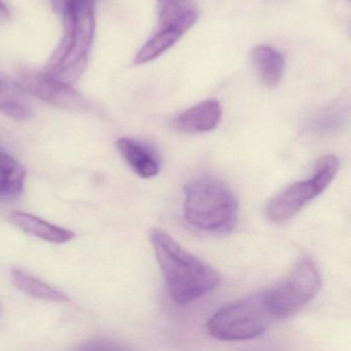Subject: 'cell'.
I'll use <instances>...</instances> for the list:
<instances>
[{
  "instance_id": "obj_6",
  "label": "cell",
  "mask_w": 351,
  "mask_h": 351,
  "mask_svg": "<svg viewBox=\"0 0 351 351\" xmlns=\"http://www.w3.org/2000/svg\"><path fill=\"white\" fill-rule=\"evenodd\" d=\"M340 161L334 155H326L315 163L313 176L295 182L271 199L266 215L274 223H282L295 217L310 201L317 198L328 189L338 173Z\"/></svg>"
},
{
  "instance_id": "obj_5",
  "label": "cell",
  "mask_w": 351,
  "mask_h": 351,
  "mask_svg": "<svg viewBox=\"0 0 351 351\" xmlns=\"http://www.w3.org/2000/svg\"><path fill=\"white\" fill-rule=\"evenodd\" d=\"M320 287L322 276L315 263L308 256H302L283 280L263 293L272 317L282 319L310 303Z\"/></svg>"
},
{
  "instance_id": "obj_4",
  "label": "cell",
  "mask_w": 351,
  "mask_h": 351,
  "mask_svg": "<svg viewBox=\"0 0 351 351\" xmlns=\"http://www.w3.org/2000/svg\"><path fill=\"white\" fill-rule=\"evenodd\" d=\"M272 320L274 318L262 291L217 310L206 328L208 334L217 340L236 342L252 340L264 334Z\"/></svg>"
},
{
  "instance_id": "obj_1",
  "label": "cell",
  "mask_w": 351,
  "mask_h": 351,
  "mask_svg": "<svg viewBox=\"0 0 351 351\" xmlns=\"http://www.w3.org/2000/svg\"><path fill=\"white\" fill-rule=\"evenodd\" d=\"M149 240L168 293L176 304L193 303L219 287V272L184 250L169 234L153 228L149 232Z\"/></svg>"
},
{
  "instance_id": "obj_3",
  "label": "cell",
  "mask_w": 351,
  "mask_h": 351,
  "mask_svg": "<svg viewBox=\"0 0 351 351\" xmlns=\"http://www.w3.org/2000/svg\"><path fill=\"white\" fill-rule=\"evenodd\" d=\"M182 209L186 221L206 233L225 235L237 223L235 195L225 182L211 176L195 178L184 186Z\"/></svg>"
},
{
  "instance_id": "obj_13",
  "label": "cell",
  "mask_w": 351,
  "mask_h": 351,
  "mask_svg": "<svg viewBox=\"0 0 351 351\" xmlns=\"http://www.w3.org/2000/svg\"><path fill=\"white\" fill-rule=\"evenodd\" d=\"M27 94L0 73V114L15 121H27L34 116Z\"/></svg>"
},
{
  "instance_id": "obj_12",
  "label": "cell",
  "mask_w": 351,
  "mask_h": 351,
  "mask_svg": "<svg viewBox=\"0 0 351 351\" xmlns=\"http://www.w3.org/2000/svg\"><path fill=\"white\" fill-rule=\"evenodd\" d=\"M158 10L163 27L180 34L190 30L199 19V11L193 0H159Z\"/></svg>"
},
{
  "instance_id": "obj_18",
  "label": "cell",
  "mask_w": 351,
  "mask_h": 351,
  "mask_svg": "<svg viewBox=\"0 0 351 351\" xmlns=\"http://www.w3.org/2000/svg\"><path fill=\"white\" fill-rule=\"evenodd\" d=\"M1 309H3V307H1V302H0V314H1Z\"/></svg>"
},
{
  "instance_id": "obj_16",
  "label": "cell",
  "mask_w": 351,
  "mask_h": 351,
  "mask_svg": "<svg viewBox=\"0 0 351 351\" xmlns=\"http://www.w3.org/2000/svg\"><path fill=\"white\" fill-rule=\"evenodd\" d=\"M182 34L169 28H163L139 50L134 58V64L143 65L155 60L169 50L182 38Z\"/></svg>"
},
{
  "instance_id": "obj_7",
  "label": "cell",
  "mask_w": 351,
  "mask_h": 351,
  "mask_svg": "<svg viewBox=\"0 0 351 351\" xmlns=\"http://www.w3.org/2000/svg\"><path fill=\"white\" fill-rule=\"evenodd\" d=\"M16 84L28 95L50 106L69 110H84L88 102L71 84L65 83L46 71L24 69L19 71Z\"/></svg>"
},
{
  "instance_id": "obj_10",
  "label": "cell",
  "mask_w": 351,
  "mask_h": 351,
  "mask_svg": "<svg viewBox=\"0 0 351 351\" xmlns=\"http://www.w3.org/2000/svg\"><path fill=\"white\" fill-rule=\"evenodd\" d=\"M9 221L28 235L40 238L50 243L63 244L75 237V232L53 225L36 215L16 211L9 215Z\"/></svg>"
},
{
  "instance_id": "obj_14",
  "label": "cell",
  "mask_w": 351,
  "mask_h": 351,
  "mask_svg": "<svg viewBox=\"0 0 351 351\" xmlns=\"http://www.w3.org/2000/svg\"><path fill=\"white\" fill-rule=\"evenodd\" d=\"M26 170L13 156L0 151V200H15L21 196Z\"/></svg>"
},
{
  "instance_id": "obj_17",
  "label": "cell",
  "mask_w": 351,
  "mask_h": 351,
  "mask_svg": "<svg viewBox=\"0 0 351 351\" xmlns=\"http://www.w3.org/2000/svg\"><path fill=\"white\" fill-rule=\"evenodd\" d=\"M11 13H10L9 8L5 5L3 0H0V24H5L10 21Z\"/></svg>"
},
{
  "instance_id": "obj_9",
  "label": "cell",
  "mask_w": 351,
  "mask_h": 351,
  "mask_svg": "<svg viewBox=\"0 0 351 351\" xmlns=\"http://www.w3.org/2000/svg\"><path fill=\"white\" fill-rule=\"evenodd\" d=\"M116 147L131 169L143 178H155L160 172V160L153 149L130 138H120Z\"/></svg>"
},
{
  "instance_id": "obj_11",
  "label": "cell",
  "mask_w": 351,
  "mask_h": 351,
  "mask_svg": "<svg viewBox=\"0 0 351 351\" xmlns=\"http://www.w3.org/2000/svg\"><path fill=\"white\" fill-rule=\"evenodd\" d=\"M252 67L263 85L274 89L282 81L285 73V57L280 52L267 45H258L250 52Z\"/></svg>"
},
{
  "instance_id": "obj_2",
  "label": "cell",
  "mask_w": 351,
  "mask_h": 351,
  "mask_svg": "<svg viewBox=\"0 0 351 351\" xmlns=\"http://www.w3.org/2000/svg\"><path fill=\"white\" fill-rule=\"evenodd\" d=\"M63 38L46 73L71 84L83 75L95 34V0H60Z\"/></svg>"
},
{
  "instance_id": "obj_15",
  "label": "cell",
  "mask_w": 351,
  "mask_h": 351,
  "mask_svg": "<svg viewBox=\"0 0 351 351\" xmlns=\"http://www.w3.org/2000/svg\"><path fill=\"white\" fill-rule=\"evenodd\" d=\"M12 279H13L14 285L20 291L30 297L42 300V301L59 302V303L69 301V298L64 293L54 289L48 283L40 280L25 271L19 270V269L13 270Z\"/></svg>"
},
{
  "instance_id": "obj_8",
  "label": "cell",
  "mask_w": 351,
  "mask_h": 351,
  "mask_svg": "<svg viewBox=\"0 0 351 351\" xmlns=\"http://www.w3.org/2000/svg\"><path fill=\"white\" fill-rule=\"evenodd\" d=\"M221 104L217 100H206L178 114L172 127L184 134H198L213 130L221 122Z\"/></svg>"
}]
</instances>
